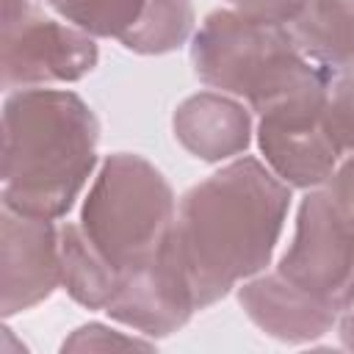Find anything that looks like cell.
<instances>
[{
  "label": "cell",
  "mask_w": 354,
  "mask_h": 354,
  "mask_svg": "<svg viewBox=\"0 0 354 354\" xmlns=\"http://www.w3.org/2000/svg\"><path fill=\"white\" fill-rule=\"evenodd\" d=\"M290 205L293 188L254 155L221 163L177 199L174 232L199 310L271 268Z\"/></svg>",
  "instance_id": "1"
},
{
  "label": "cell",
  "mask_w": 354,
  "mask_h": 354,
  "mask_svg": "<svg viewBox=\"0 0 354 354\" xmlns=\"http://www.w3.org/2000/svg\"><path fill=\"white\" fill-rule=\"evenodd\" d=\"M97 147L100 119L80 94L58 86L6 91L0 205L64 218L102 160Z\"/></svg>",
  "instance_id": "2"
},
{
  "label": "cell",
  "mask_w": 354,
  "mask_h": 354,
  "mask_svg": "<svg viewBox=\"0 0 354 354\" xmlns=\"http://www.w3.org/2000/svg\"><path fill=\"white\" fill-rule=\"evenodd\" d=\"M188 58L205 88L243 100L257 116L324 77V66L296 47L288 25L252 19L230 6L196 25Z\"/></svg>",
  "instance_id": "3"
},
{
  "label": "cell",
  "mask_w": 354,
  "mask_h": 354,
  "mask_svg": "<svg viewBox=\"0 0 354 354\" xmlns=\"http://www.w3.org/2000/svg\"><path fill=\"white\" fill-rule=\"evenodd\" d=\"M80 227L122 271L177 221V194L166 174L138 152H111L100 160L80 205Z\"/></svg>",
  "instance_id": "4"
},
{
  "label": "cell",
  "mask_w": 354,
  "mask_h": 354,
  "mask_svg": "<svg viewBox=\"0 0 354 354\" xmlns=\"http://www.w3.org/2000/svg\"><path fill=\"white\" fill-rule=\"evenodd\" d=\"M274 268L337 315L354 307V224L326 188L299 199L290 241Z\"/></svg>",
  "instance_id": "5"
},
{
  "label": "cell",
  "mask_w": 354,
  "mask_h": 354,
  "mask_svg": "<svg viewBox=\"0 0 354 354\" xmlns=\"http://www.w3.org/2000/svg\"><path fill=\"white\" fill-rule=\"evenodd\" d=\"M100 64L97 39L36 3L3 22L0 80L6 91L69 86L88 77Z\"/></svg>",
  "instance_id": "6"
},
{
  "label": "cell",
  "mask_w": 354,
  "mask_h": 354,
  "mask_svg": "<svg viewBox=\"0 0 354 354\" xmlns=\"http://www.w3.org/2000/svg\"><path fill=\"white\" fill-rule=\"evenodd\" d=\"M196 310L194 282L171 227L155 249L122 268V285L105 307V315L113 324L158 340L183 329Z\"/></svg>",
  "instance_id": "7"
},
{
  "label": "cell",
  "mask_w": 354,
  "mask_h": 354,
  "mask_svg": "<svg viewBox=\"0 0 354 354\" xmlns=\"http://www.w3.org/2000/svg\"><path fill=\"white\" fill-rule=\"evenodd\" d=\"M324 77L271 105L254 122V144L263 163L293 191L324 188L343 160L321 119Z\"/></svg>",
  "instance_id": "8"
},
{
  "label": "cell",
  "mask_w": 354,
  "mask_h": 354,
  "mask_svg": "<svg viewBox=\"0 0 354 354\" xmlns=\"http://www.w3.org/2000/svg\"><path fill=\"white\" fill-rule=\"evenodd\" d=\"M61 288V224L0 205V313H28Z\"/></svg>",
  "instance_id": "9"
},
{
  "label": "cell",
  "mask_w": 354,
  "mask_h": 354,
  "mask_svg": "<svg viewBox=\"0 0 354 354\" xmlns=\"http://www.w3.org/2000/svg\"><path fill=\"white\" fill-rule=\"evenodd\" d=\"M235 299L243 315L268 337L290 346L315 343L335 332L337 313L293 285L277 268H266L257 277L235 288Z\"/></svg>",
  "instance_id": "10"
},
{
  "label": "cell",
  "mask_w": 354,
  "mask_h": 354,
  "mask_svg": "<svg viewBox=\"0 0 354 354\" xmlns=\"http://www.w3.org/2000/svg\"><path fill=\"white\" fill-rule=\"evenodd\" d=\"M171 133L191 158L221 166L249 152L254 141V113L232 94L202 88L177 102Z\"/></svg>",
  "instance_id": "11"
},
{
  "label": "cell",
  "mask_w": 354,
  "mask_h": 354,
  "mask_svg": "<svg viewBox=\"0 0 354 354\" xmlns=\"http://www.w3.org/2000/svg\"><path fill=\"white\" fill-rule=\"evenodd\" d=\"M122 285V271L97 249L80 221L61 224V288L86 310L111 304Z\"/></svg>",
  "instance_id": "12"
},
{
  "label": "cell",
  "mask_w": 354,
  "mask_h": 354,
  "mask_svg": "<svg viewBox=\"0 0 354 354\" xmlns=\"http://www.w3.org/2000/svg\"><path fill=\"white\" fill-rule=\"evenodd\" d=\"M288 30L313 64H354V0H310Z\"/></svg>",
  "instance_id": "13"
},
{
  "label": "cell",
  "mask_w": 354,
  "mask_h": 354,
  "mask_svg": "<svg viewBox=\"0 0 354 354\" xmlns=\"http://www.w3.org/2000/svg\"><path fill=\"white\" fill-rule=\"evenodd\" d=\"M196 33V11L191 0H147L136 25L119 39L136 55H169L191 44Z\"/></svg>",
  "instance_id": "14"
},
{
  "label": "cell",
  "mask_w": 354,
  "mask_h": 354,
  "mask_svg": "<svg viewBox=\"0 0 354 354\" xmlns=\"http://www.w3.org/2000/svg\"><path fill=\"white\" fill-rule=\"evenodd\" d=\"M147 0H41L55 17L91 33L94 39H122L138 19Z\"/></svg>",
  "instance_id": "15"
},
{
  "label": "cell",
  "mask_w": 354,
  "mask_h": 354,
  "mask_svg": "<svg viewBox=\"0 0 354 354\" xmlns=\"http://www.w3.org/2000/svg\"><path fill=\"white\" fill-rule=\"evenodd\" d=\"M321 119L340 158L351 155L354 152V64L324 66Z\"/></svg>",
  "instance_id": "16"
},
{
  "label": "cell",
  "mask_w": 354,
  "mask_h": 354,
  "mask_svg": "<svg viewBox=\"0 0 354 354\" xmlns=\"http://www.w3.org/2000/svg\"><path fill=\"white\" fill-rule=\"evenodd\" d=\"M130 348L152 351L155 340L144 337L122 324L111 326L102 321H88V324L72 329L61 343V351H130Z\"/></svg>",
  "instance_id": "17"
},
{
  "label": "cell",
  "mask_w": 354,
  "mask_h": 354,
  "mask_svg": "<svg viewBox=\"0 0 354 354\" xmlns=\"http://www.w3.org/2000/svg\"><path fill=\"white\" fill-rule=\"evenodd\" d=\"M310 0H227L230 8L252 17V19H263V22H279L288 25L293 22Z\"/></svg>",
  "instance_id": "18"
},
{
  "label": "cell",
  "mask_w": 354,
  "mask_h": 354,
  "mask_svg": "<svg viewBox=\"0 0 354 354\" xmlns=\"http://www.w3.org/2000/svg\"><path fill=\"white\" fill-rule=\"evenodd\" d=\"M329 191V196L335 199V205L340 207V213L354 224V152L346 155L337 169L332 171L329 183L324 185Z\"/></svg>",
  "instance_id": "19"
},
{
  "label": "cell",
  "mask_w": 354,
  "mask_h": 354,
  "mask_svg": "<svg viewBox=\"0 0 354 354\" xmlns=\"http://www.w3.org/2000/svg\"><path fill=\"white\" fill-rule=\"evenodd\" d=\"M335 332H337L340 346L348 348V351H354V307H348L346 313L337 315V326H335Z\"/></svg>",
  "instance_id": "20"
},
{
  "label": "cell",
  "mask_w": 354,
  "mask_h": 354,
  "mask_svg": "<svg viewBox=\"0 0 354 354\" xmlns=\"http://www.w3.org/2000/svg\"><path fill=\"white\" fill-rule=\"evenodd\" d=\"M36 3H41V0H3V17H0V22H11V19H17L19 14L30 11Z\"/></svg>",
  "instance_id": "21"
}]
</instances>
